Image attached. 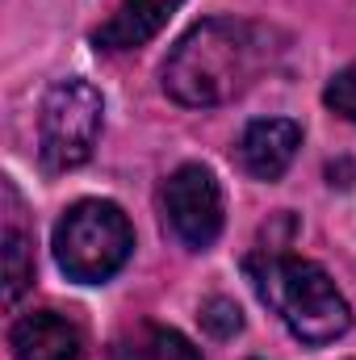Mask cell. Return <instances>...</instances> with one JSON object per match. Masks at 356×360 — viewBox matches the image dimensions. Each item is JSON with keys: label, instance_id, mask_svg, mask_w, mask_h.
Returning a JSON list of instances; mask_svg holds the SVG:
<instances>
[{"label": "cell", "instance_id": "8fae6325", "mask_svg": "<svg viewBox=\"0 0 356 360\" xmlns=\"http://www.w3.org/2000/svg\"><path fill=\"white\" fill-rule=\"evenodd\" d=\"M201 327H205L214 340H231V335L243 327V314H239V306H235L231 297H210V302L201 306Z\"/></svg>", "mask_w": 356, "mask_h": 360}, {"label": "cell", "instance_id": "7c38bea8", "mask_svg": "<svg viewBox=\"0 0 356 360\" xmlns=\"http://www.w3.org/2000/svg\"><path fill=\"white\" fill-rule=\"evenodd\" d=\"M323 101H327L340 117L356 122V63H348L344 72L331 76V84H327V92H323Z\"/></svg>", "mask_w": 356, "mask_h": 360}, {"label": "cell", "instance_id": "30bf717a", "mask_svg": "<svg viewBox=\"0 0 356 360\" xmlns=\"http://www.w3.org/2000/svg\"><path fill=\"white\" fill-rule=\"evenodd\" d=\"M4 201H8V214H4V302L13 306L34 281V248H30V235L17 222L21 201H17V188L8 180H4Z\"/></svg>", "mask_w": 356, "mask_h": 360}, {"label": "cell", "instance_id": "52a82bcc", "mask_svg": "<svg viewBox=\"0 0 356 360\" xmlns=\"http://www.w3.org/2000/svg\"><path fill=\"white\" fill-rule=\"evenodd\" d=\"M13 360H80V331L55 310H34L8 331Z\"/></svg>", "mask_w": 356, "mask_h": 360}, {"label": "cell", "instance_id": "277c9868", "mask_svg": "<svg viewBox=\"0 0 356 360\" xmlns=\"http://www.w3.org/2000/svg\"><path fill=\"white\" fill-rule=\"evenodd\" d=\"M105 126V101L89 80H55L42 96L38 117V155L46 172H72L92 160V147Z\"/></svg>", "mask_w": 356, "mask_h": 360}, {"label": "cell", "instance_id": "ba28073f", "mask_svg": "<svg viewBox=\"0 0 356 360\" xmlns=\"http://www.w3.org/2000/svg\"><path fill=\"white\" fill-rule=\"evenodd\" d=\"M184 0H122V8L96 30V46L105 51H134L147 38H155L168 17L177 13Z\"/></svg>", "mask_w": 356, "mask_h": 360}, {"label": "cell", "instance_id": "7a4b0ae2", "mask_svg": "<svg viewBox=\"0 0 356 360\" xmlns=\"http://www.w3.org/2000/svg\"><path fill=\"white\" fill-rule=\"evenodd\" d=\"M252 289L260 293L268 310L310 348L336 344L352 327V310L336 281L319 269L314 260L289 256V252H252L243 260Z\"/></svg>", "mask_w": 356, "mask_h": 360}, {"label": "cell", "instance_id": "8992f818", "mask_svg": "<svg viewBox=\"0 0 356 360\" xmlns=\"http://www.w3.org/2000/svg\"><path fill=\"white\" fill-rule=\"evenodd\" d=\"M302 147V126L289 117H260L243 130L239 139V164L243 172L256 180H276L285 176V168L293 164Z\"/></svg>", "mask_w": 356, "mask_h": 360}, {"label": "cell", "instance_id": "6da1fadb", "mask_svg": "<svg viewBox=\"0 0 356 360\" xmlns=\"http://www.w3.org/2000/svg\"><path fill=\"white\" fill-rule=\"evenodd\" d=\"M265 68V42L248 21L210 17L193 25L164 63V92L189 105L210 109L235 101Z\"/></svg>", "mask_w": 356, "mask_h": 360}, {"label": "cell", "instance_id": "3957f363", "mask_svg": "<svg viewBox=\"0 0 356 360\" xmlns=\"http://www.w3.org/2000/svg\"><path fill=\"white\" fill-rule=\"evenodd\" d=\"M134 252V231L122 205L113 201H76L55 226V260L80 285H101Z\"/></svg>", "mask_w": 356, "mask_h": 360}, {"label": "cell", "instance_id": "5b68a950", "mask_svg": "<svg viewBox=\"0 0 356 360\" xmlns=\"http://www.w3.org/2000/svg\"><path fill=\"white\" fill-rule=\"evenodd\" d=\"M164 222L184 248L205 252L222 235V188L210 168L184 164L164 184Z\"/></svg>", "mask_w": 356, "mask_h": 360}, {"label": "cell", "instance_id": "9c48e42d", "mask_svg": "<svg viewBox=\"0 0 356 360\" xmlns=\"http://www.w3.org/2000/svg\"><path fill=\"white\" fill-rule=\"evenodd\" d=\"M109 360H201V348L164 323H139L122 331L109 348Z\"/></svg>", "mask_w": 356, "mask_h": 360}]
</instances>
